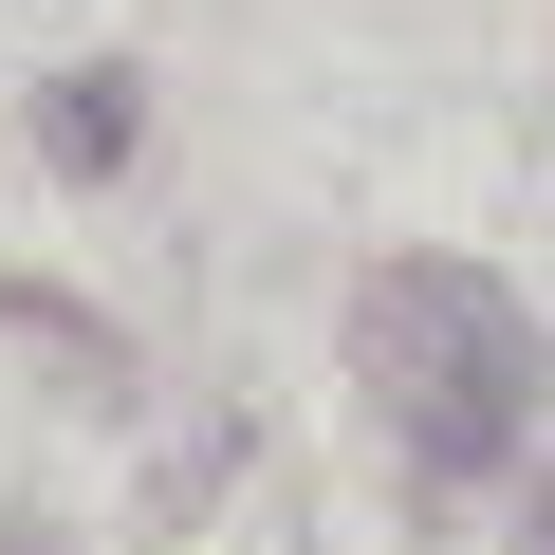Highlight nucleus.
Listing matches in <instances>:
<instances>
[{"label":"nucleus","mask_w":555,"mask_h":555,"mask_svg":"<svg viewBox=\"0 0 555 555\" xmlns=\"http://www.w3.org/2000/svg\"><path fill=\"white\" fill-rule=\"evenodd\" d=\"M352 371H371V408H389L426 463H500V444L537 426V389H555L537 315L500 297L481 259H371V278H352Z\"/></svg>","instance_id":"nucleus-1"},{"label":"nucleus","mask_w":555,"mask_h":555,"mask_svg":"<svg viewBox=\"0 0 555 555\" xmlns=\"http://www.w3.org/2000/svg\"><path fill=\"white\" fill-rule=\"evenodd\" d=\"M0 555H75V537H38V518H0Z\"/></svg>","instance_id":"nucleus-3"},{"label":"nucleus","mask_w":555,"mask_h":555,"mask_svg":"<svg viewBox=\"0 0 555 555\" xmlns=\"http://www.w3.org/2000/svg\"><path fill=\"white\" fill-rule=\"evenodd\" d=\"M56 149L112 167V149H130V75H56Z\"/></svg>","instance_id":"nucleus-2"},{"label":"nucleus","mask_w":555,"mask_h":555,"mask_svg":"<svg viewBox=\"0 0 555 555\" xmlns=\"http://www.w3.org/2000/svg\"><path fill=\"white\" fill-rule=\"evenodd\" d=\"M537 555H555V518H537Z\"/></svg>","instance_id":"nucleus-4"}]
</instances>
